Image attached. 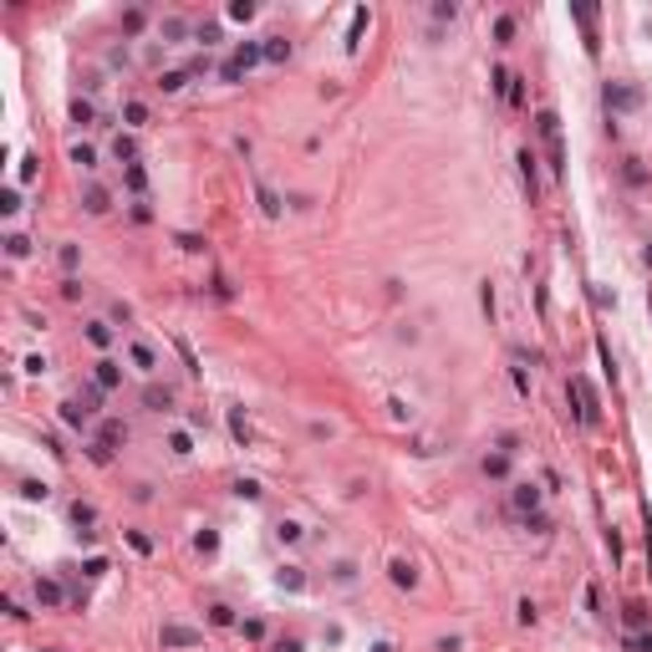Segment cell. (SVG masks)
<instances>
[{
  "instance_id": "10",
  "label": "cell",
  "mask_w": 652,
  "mask_h": 652,
  "mask_svg": "<svg viewBox=\"0 0 652 652\" xmlns=\"http://www.w3.org/2000/svg\"><path fill=\"white\" fill-rule=\"evenodd\" d=\"M255 199H260V214H265V220H280V194L265 179H255Z\"/></svg>"
},
{
  "instance_id": "12",
  "label": "cell",
  "mask_w": 652,
  "mask_h": 652,
  "mask_svg": "<svg viewBox=\"0 0 652 652\" xmlns=\"http://www.w3.org/2000/svg\"><path fill=\"white\" fill-rule=\"evenodd\" d=\"M61 601H67L61 581H46V576H41V581H36V606H61Z\"/></svg>"
},
{
  "instance_id": "38",
  "label": "cell",
  "mask_w": 652,
  "mask_h": 652,
  "mask_svg": "<svg viewBox=\"0 0 652 652\" xmlns=\"http://www.w3.org/2000/svg\"><path fill=\"white\" fill-rule=\"evenodd\" d=\"M87 459H92V464L102 469V464H113V449H107V444H97V439H92V444H87Z\"/></svg>"
},
{
  "instance_id": "20",
  "label": "cell",
  "mask_w": 652,
  "mask_h": 652,
  "mask_svg": "<svg viewBox=\"0 0 652 652\" xmlns=\"http://www.w3.org/2000/svg\"><path fill=\"white\" fill-rule=\"evenodd\" d=\"M622 179H627V189H647V168H642V158H622Z\"/></svg>"
},
{
  "instance_id": "26",
  "label": "cell",
  "mask_w": 652,
  "mask_h": 652,
  "mask_svg": "<svg viewBox=\"0 0 652 652\" xmlns=\"http://www.w3.org/2000/svg\"><path fill=\"white\" fill-rule=\"evenodd\" d=\"M280 586H286V591H306V571L301 566H280V576H275Z\"/></svg>"
},
{
  "instance_id": "6",
  "label": "cell",
  "mask_w": 652,
  "mask_h": 652,
  "mask_svg": "<svg viewBox=\"0 0 652 652\" xmlns=\"http://www.w3.org/2000/svg\"><path fill=\"white\" fill-rule=\"evenodd\" d=\"M92 382L102 387V393H113V387L123 382V367H118L113 357H97V362H92Z\"/></svg>"
},
{
  "instance_id": "27",
  "label": "cell",
  "mask_w": 652,
  "mask_h": 652,
  "mask_svg": "<svg viewBox=\"0 0 652 652\" xmlns=\"http://www.w3.org/2000/svg\"><path fill=\"white\" fill-rule=\"evenodd\" d=\"M72 163L92 173V168H97V148H92V143H72Z\"/></svg>"
},
{
  "instance_id": "41",
  "label": "cell",
  "mask_w": 652,
  "mask_h": 652,
  "mask_svg": "<svg viewBox=\"0 0 652 652\" xmlns=\"http://www.w3.org/2000/svg\"><path fill=\"white\" fill-rule=\"evenodd\" d=\"M102 398H107V393H102L97 382H87V387H82V403H87V413H97V403H102Z\"/></svg>"
},
{
  "instance_id": "15",
  "label": "cell",
  "mask_w": 652,
  "mask_h": 652,
  "mask_svg": "<svg viewBox=\"0 0 652 652\" xmlns=\"http://www.w3.org/2000/svg\"><path fill=\"white\" fill-rule=\"evenodd\" d=\"M143 403L153 408V413H168V408H173V393H168V387H158V382H148V387H143Z\"/></svg>"
},
{
  "instance_id": "44",
  "label": "cell",
  "mask_w": 652,
  "mask_h": 652,
  "mask_svg": "<svg viewBox=\"0 0 652 652\" xmlns=\"http://www.w3.org/2000/svg\"><path fill=\"white\" fill-rule=\"evenodd\" d=\"M515 617H520V627H535V617H540V612H535V601L525 596V601H520V606H515Z\"/></svg>"
},
{
  "instance_id": "1",
  "label": "cell",
  "mask_w": 652,
  "mask_h": 652,
  "mask_svg": "<svg viewBox=\"0 0 652 652\" xmlns=\"http://www.w3.org/2000/svg\"><path fill=\"white\" fill-rule=\"evenodd\" d=\"M260 61H265V41H240V46H234V56L220 67V77H225V82H240L250 67H260Z\"/></svg>"
},
{
  "instance_id": "37",
  "label": "cell",
  "mask_w": 652,
  "mask_h": 652,
  "mask_svg": "<svg viewBox=\"0 0 652 652\" xmlns=\"http://www.w3.org/2000/svg\"><path fill=\"white\" fill-rule=\"evenodd\" d=\"M6 255H11V260H26V255H31V240H26V234H11V240H6Z\"/></svg>"
},
{
  "instance_id": "62",
  "label": "cell",
  "mask_w": 652,
  "mask_h": 652,
  "mask_svg": "<svg viewBox=\"0 0 652 652\" xmlns=\"http://www.w3.org/2000/svg\"><path fill=\"white\" fill-rule=\"evenodd\" d=\"M642 260H647V265H652V245H647V250H642Z\"/></svg>"
},
{
  "instance_id": "29",
  "label": "cell",
  "mask_w": 652,
  "mask_h": 652,
  "mask_svg": "<svg viewBox=\"0 0 652 652\" xmlns=\"http://www.w3.org/2000/svg\"><path fill=\"white\" fill-rule=\"evenodd\" d=\"M72 123H77V127H87V123H97V107L87 102V97H72Z\"/></svg>"
},
{
  "instance_id": "31",
  "label": "cell",
  "mask_w": 652,
  "mask_h": 652,
  "mask_svg": "<svg viewBox=\"0 0 652 652\" xmlns=\"http://www.w3.org/2000/svg\"><path fill=\"white\" fill-rule=\"evenodd\" d=\"M123 118H127V127H143V123H148V107L133 97V102H123Z\"/></svg>"
},
{
  "instance_id": "35",
  "label": "cell",
  "mask_w": 652,
  "mask_h": 652,
  "mask_svg": "<svg viewBox=\"0 0 652 652\" xmlns=\"http://www.w3.org/2000/svg\"><path fill=\"white\" fill-rule=\"evenodd\" d=\"M56 260H61V270L72 275V270L82 265V250H77V245H61V250H56Z\"/></svg>"
},
{
  "instance_id": "16",
  "label": "cell",
  "mask_w": 652,
  "mask_h": 652,
  "mask_svg": "<svg viewBox=\"0 0 652 652\" xmlns=\"http://www.w3.org/2000/svg\"><path fill=\"white\" fill-rule=\"evenodd\" d=\"M484 474H489V479H510V449L484 453Z\"/></svg>"
},
{
  "instance_id": "36",
  "label": "cell",
  "mask_w": 652,
  "mask_h": 652,
  "mask_svg": "<svg viewBox=\"0 0 652 652\" xmlns=\"http://www.w3.org/2000/svg\"><path fill=\"white\" fill-rule=\"evenodd\" d=\"M184 82H189V67H184V72H163V77H158L163 92H184Z\"/></svg>"
},
{
  "instance_id": "17",
  "label": "cell",
  "mask_w": 652,
  "mask_h": 652,
  "mask_svg": "<svg viewBox=\"0 0 652 652\" xmlns=\"http://www.w3.org/2000/svg\"><path fill=\"white\" fill-rule=\"evenodd\" d=\"M520 179H525L530 199H535V189H540V173H535V153H530V148H520Z\"/></svg>"
},
{
  "instance_id": "5",
  "label": "cell",
  "mask_w": 652,
  "mask_h": 652,
  "mask_svg": "<svg viewBox=\"0 0 652 652\" xmlns=\"http://www.w3.org/2000/svg\"><path fill=\"white\" fill-rule=\"evenodd\" d=\"M163 647H199L204 632H194V627H179V622H163V632H158Z\"/></svg>"
},
{
  "instance_id": "4",
  "label": "cell",
  "mask_w": 652,
  "mask_h": 652,
  "mask_svg": "<svg viewBox=\"0 0 652 652\" xmlns=\"http://www.w3.org/2000/svg\"><path fill=\"white\" fill-rule=\"evenodd\" d=\"M540 510V484H530V479H520V484H510V515H535Z\"/></svg>"
},
{
  "instance_id": "56",
  "label": "cell",
  "mask_w": 652,
  "mask_h": 652,
  "mask_svg": "<svg viewBox=\"0 0 652 652\" xmlns=\"http://www.w3.org/2000/svg\"><path fill=\"white\" fill-rule=\"evenodd\" d=\"M387 408H393V418H398V423H408V418H413V408H408L403 398H393V403H387Z\"/></svg>"
},
{
  "instance_id": "9",
  "label": "cell",
  "mask_w": 652,
  "mask_h": 652,
  "mask_svg": "<svg viewBox=\"0 0 652 652\" xmlns=\"http://www.w3.org/2000/svg\"><path fill=\"white\" fill-rule=\"evenodd\" d=\"M647 622H652V612H647L642 601H627L622 606V627H627V632H647Z\"/></svg>"
},
{
  "instance_id": "22",
  "label": "cell",
  "mask_w": 652,
  "mask_h": 652,
  "mask_svg": "<svg viewBox=\"0 0 652 652\" xmlns=\"http://www.w3.org/2000/svg\"><path fill=\"white\" fill-rule=\"evenodd\" d=\"M87 341H92L97 352H107V346H113V326H107V321H87Z\"/></svg>"
},
{
  "instance_id": "23",
  "label": "cell",
  "mask_w": 652,
  "mask_h": 652,
  "mask_svg": "<svg viewBox=\"0 0 652 652\" xmlns=\"http://www.w3.org/2000/svg\"><path fill=\"white\" fill-rule=\"evenodd\" d=\"M535 127H540V138H546V143L560 138V118L551 113V107H540V113H535Z\"/></svg>"
},
{
  "instance_id": "48",
  "label": "cell",
  "mask_w": 652,
  "mask_h": 652,
  "mask_svg": "<svg viewBox=\"0 0 652 652\" xmlns=\"http://www.w3.org/2000/svg\"><path fill=\"white\" fill-rule=\"evenodd\" d=\"M20 494H26V499H46L51 489H46V484H41V479H20Z\"/></svg>"
},
{
  "instance_id": "47",
  "label": "cell",
  "mask_w": 652,
  "mask_h": 652,
  "mask_svg": "<svg viewBox=\"0 0 652 652\" xmlns=\"http://www.w3.org/2000/svg\"><path fill=\"white\" fill-rule=\"evenodd\" d=\"M240 632H245V642H260V637H265V622L250 617V622H240Z\"/></svg>"
},
{
  "instance_id": "33",
  "label": "cell",
  "mask_w": 652,
  "mask_h": 652,
  "mask_svg": "<svg viewBox=\"0 0 652 652\" xmlns=\"http://www.w3.org/2000/svg\"><path fill=\"white\" fill-rule=\"evenodd\" d=\"M230 433H234L240 444H250V423H245V413H240V408H230Z\"/></svg>"
},
{
  "instance_id": "2",
  "label": "cell",
  "mask_w": 652,
  "mask_h": 652,
  "mask_svg": "<svg viewBox=\"0 0 652 652\" xmlns=\"http://www.w3.org/2000/svg\"><path fill=\"white\" fill-rule=\"evenodd\" d=\"M571 398H576V423L596 428V418H601V403H596V387L586 382L581 372H571Z\"/></svg>"
},
{
  "instance_id": "39",
  "label": "cell",
  "mask_w": 652,
  "mask_h": 652,
  "mask_svg": "<svg viewBox=\"0 0 652 652\" xmlns=\"http://www.w3.org/2000/svg\"><path fill=\"white\" fill-rule=\"evenodd\" d=\"M275 535H280V540H286V546H296V540H301V535H306V530H301V525H296V520H280V525H275Z\"/></svg>"
},
{
  "instance_id": "43",
  "label": "cell",
  "mask_w": 652,
  "mask_h": 652,
  "mask_svg": "<svg viewBox=\"0 0 652 652\" xmlns=\"http://www.w3.org/2000/svg\"><path fill=\"white\" fill-rule=\"evenodd\" d=\"M525 530H535V535H551V515H525Z\"/></svg>"
},
{
  "instance_id": "42",
  "label": "cell",
  "mask_w": 652,
  "mask_h": 652,
  "mask_svg": "<svg viewBox=\"0 0 652 652\" xmlns=\"http://www.w3.org/2000/svg\"><path fill=\"white\" fill-rule=\"evenodd\" d=\"M494 41H515V15H499L494 20Z\"/></svg>"
},
{
  "instance_id": "54",
  "label": "cell",
  "mask_w": 652,
  "mask_h": 652,
  "mask_svg": "<svg viewBox=\"0 0 652 652\" xmlns=\"http://www.w3.org/2000/svg\"><path fill=\"white\" fill-rule=\"evenodd\" d=\"M194 546H199V551H220V535H214V530H199V540H194Z\"/></svg>"
},
{
  "instance_id": "46",
  "label": "cell",
  "mask_w": 652,
  "mask_h": 652,
  "mask_svg": "<svg viewBox=\"0 0 652 652\" xmlns=\"http://www.w3.org/2000/svg\"><path fill=\"white\" fill-rule=\"evenodd\" d=\"M505 102H510V107H525V82H520V77H510V92H505Z\"/></svg>"
},
{
  "instance_id": "21",
  "label": "cell",
  "mask_w": 652,
  "mask_h": 652,
  "mask_svg": "<svg viewBox=\"0 0 652 652\" xmlns=\"http://www.w3.org/2000/svg\"><path fill=\"white\" fill-rule=\"evenodd\" d=\"M113 158H118V163H138V138L118 133V138H113Z\"/></svg>"
},
{
  "instance_id": "50",
  "label": "cell",
  "mask_w": 652,
  "mask_h": 652,
  "mask_svg": "<svg viewBox=\"0 0 652 652\" xmlns=\"http://www.w3.org/2000/svg\"><path fill=\"white\" fill-rule=\"evenodd\" d=\"M127 546H133L138 556H148V551H153V540H148V535H138V530H127Z\"/></svg>"
},
{
  "instance_id": "58",
  "label": "cell",
  "mask_w": 652,
  "mask_h": 652,
  "mask_svg": "<svg viewBox=\"0 0 652 652\" xmlns=\"http://www.w3.org/2000/svg\"><path fill=\"white\" fill-rule=\"evenodd\" d=\"M31 179H36V158L26 153V158H20V184H31Z\"/></svg>"
},
{
  "instance_id": "53",
  "label": "cell",
  "mask_w": 652,
  "mask_h": 652,
  "mask_svg": "<svg viewBox=\"0 0 652 652\" xmlns=\"http://www.w3.org/2000/svg\"><path fill=\"white\" fill-rule=\"evenodd\" d=\"M194 36H199V41H204V46H214V41H220V26H214V20H204V26H199V31H194Z\"/></svg>"
},
{
  "instance_id": "7",
  "label": "cell",
  "mask_w": 652,
  "mask_h": 652,
  "mask_svg": "<svg viewBox=\"0 0 652 652\" xmlns=\"http://www.w3.org/2000/svg\"><path fill=\"white\" fill-rule=\"evenodd\" d=\"M387 576H393V586H403V591H413V586H418V571H413L408 556H393V560H387Z\"/></svg>"
},
{
  "instance_id": "25",
  "label": "cell",
  "mask_w": 652,
  "mask_h": 652,
  "mask_svg": "<svg viewBox=\"0 0 652 652\" xmlns=\"http://www.w3.org/2000/svg\"><path fill=\"white\" fill-rule=\"evenodd\" d=\"M265 61H275V67H280V61H291V41L286 36H265Z\"/></svg>"
},
{
  "instance_id": "32",
  "label": "cell",
  "mask_w": 652,
  "mask_h": 652,
  "mask_svg": "<svg viewBox=\"0 0 652 652\" xmlns=\"http://www.w3.org/2000/svg\"><path fill=\"white\" fill-rule=\"evenodd\" d=\"M546 153H551V173L560 179V173H566V148H560V138H551V143H546Z\"/></svg>"
},
{
  "instance_id": "14",
  "label": "cell",
  "mask_w": 652,
  "mask_h": 652,
  "mask_svg": "<svg viewBox=\"0 0 652 652\" xmlns=\"http://www.w3.org/2000/svg\"><path fill=\"white\" fill-rule=\"evenodd\" d=\"M97 444H107V449H118V444H127V428H123L118 418H102V428H97Z\"/></svg>"
},
{
  "instance_id": "60",
  "label": "cell",
  "mask_w": 652,
  "mask_h": 652,
  "mask_svg": "<svg viewBox=\"0 0 652 652\" xmlns=\"http://www.w3.org/2000/svg\"><path fill=\"white\" fill-rule=\"evenodd\" d=\"M275 652H301V642H296V637H280V642H275Z\"/></svg>"
},
{
  "instance_id": "34",
  "label": "cell",
  "mask_w": 652,
  "mask_h": 652,
  "mask_svg": "<svg viewBox=\"0 0 652 652\" xmlns=\"http://www.w3.org/2000/svg\"><path fill=\"white\" fill-rule=\"evenodd\" d=\"M622 647H627V652H652V632H627Z\"/></svg>"
},
{
  "instance_id": "11",
  "label": "cell",
  "mask_w": 652,
  "mask_h": 652,
  "mask_svg": "<svg viewBox=\"0 0 652 652\" xmlns=\"http://www.w3.org/2000/svg\"><path fill=\"white\" fill-rule=\"evenodd\" d=\"M127 362H133L138 372H153V367H158V357H153V346H148V341H127Z\"/></svg>"
},
{
  "instance_id": "3",
  "label": "cell",
  "mask_w": 652,
  "mask_h": 652,
  "mask_svg": "<svg viewBox=\"0 0 652 652\" xmlns=\"http://www.w3.org/2000/svg\"><path fill=\"white\" fill-rule=\"evenodd\" d=\"M601 102H606V113H632V107H642V92L632 82H606Z\"/></svg>"
},
{
  "instance_id": "61",
  "label": "cell",
  "mask_w": 652,
  "mask_h": 652,
  "mask_svg": "<svg viewBox=\"0 0 652 652\" xmlns=\"http://www.w3.org/2000/svg\"><path fill=\"white\" fill-rule=\"evenodd\" d=\"M372 652H393V647H387V642H377V647H372Z\"/></svg>"
},
{
  "instance_id": "52",
  "label": "cell",
  "mask_w": 652,
  "mask_h": 652,
  "mask_svg": "<svg viewBox=\"0 0 652 652\" xmlns=\"http://www.w3.org/2000/svg\"><path fill=\"white\" fill-rule=\"evenodd\" d=\"M459 15V6H453V0H439V6H433V20H453Z\"/></svg>"
},
{
  "instance_id": "49",
  "label": "cell",
  "mask_w": 652,
  "mask_h": 652,
  "mask_svg": "<svg viewBox=\"0 0 652 652\" xmlns=\"http://www.w3.org/2000/svg\"><path fill=\"white\" fill-rule=\"evenodd\" d=\"M168 449H173V453H179V459H184V453L194 449V439H189V433L179 428V433H173V439H168Z\"/></svg>"
},
{
  "instance_id": "40",
  "label": "cell",
  "mask_w": 652,
  "mask_h": 652,
  "mask_svg": "<svg viewBox=\"0 0 652 652\" xmlns=\"http://www.w3.org/2000/svg\"><path fill=\"white\" fill-rule=\"evenodd\" d=\"M209 622H214V627H234V612H230L225 601H214V606H209Z\"/></svg>"
},
{
  "instance_id": "55",
  "label": "cell",
  "mask_w": 652,
  "mask_h": 652,
  "mask_svg": "<svg viewBox=\"0 0 652 652\" xmlns=\"http://www.w3.org/2000/svg\"><path fill=\"white\" fill-rule=\"evenodd\" d=\"M61 296L77 301V296H82V280H77V275H67V280H61Z\"/></svg>"
},
{
  "instance_id": "28",
  "label": "cell",
  "mask_w": 652,
  "mask_h": 652,
  "mask_svg": "<svg viewBox=\"0 0 652 652\" xmlns=\"http://www.w3.org/2000/svg\"><path fill=\"white\" fill-rule=\"evenodd\" d=\"M123 179H127V189H133V194H143L148 189V168L143 163H123Z\"/></svg>"
},
{
  "instance_id": "24",
  "label": "cell",
  "mask_w": 652,
  "mask_h": 652,
  "mask_svg": "<svg viewBox=\"0 0 652 652\" xmlns=\"http://www.w3.org/2000/svg\"><path fill=\"white\" fill-rule=\"evenodd\" d=\"M72 525H77V535H82V530H92V525H97V510H92V505H87V499H77V505H72Z\"/></svg>"
},
{
  "instance_id": "8",
  "label": "cell",
  "mask_w": 652,
  "mask_h": 652,
  "mask_svg": "<svg viewBox=\"0 0 652 652\" xmlns=\"http://www.w3.org/2000/svg\"><path fill=\"white\" fill-rule=\"evenodd\" d=\"M367 20H372V11H367V6H357V11H352V20H346V51H352V56H357V46H362Z\"/></svg>"
},
{
  "instance_id": "18",
  "label": "cell",
  "mask_w": 652,
  "mask_h": 652,
  "mask_svg": "<svg viewBox=\"0 0 652 652\" xmlns=\"http://www.w3.org/2000/svg\"><path fill=\"white\" fill-rule=\"evenodd\" d=\"M158 36L173 46V41H184V36H189V20H179V15H163V20H158Z\"/></svg>"
},
{
  "instance_id": "45",
  "label": "cell",
  "mask_w": 652,
  "mask_h": 652,
  "mask_svg": "<svg viewBox=\"0 0 652 652\" xmlns=\"http://www.w3.org/2000/svg\"><path fill=\"white\" fill-rule=\"evenodd\" d=\"M230 20H255V0H234V6H230Z\"/></svg>"
},
{
  "instance_id": "13",
  "label": "cell",
  "mask_w": 652,
  "mask_h": 652,
  "mask_svg": "<svg viewBox=\"0 0 652 652\" xmlns=\"http://www.w3.org/2000/svg\"><path fill=\"white\" fill-rule=\"evenodd\" d=\"M82 209H87V214H107V209H113V204H107V189H102V184H87Z\"/></svg>"
},
{
  "instance_id": "19",
  "label": "cell",
  "mask_w": 652,
  "mask_h": 652,
  "mask_svg": "<svg viewBox=\"0 0 652 652\" xmlns=\"http://www.w3.org/2000/svg\"><path fill=\"white\" fill-rule=\"evenodd\" d=\"M143 26H148V11L143 6H127L123 11V36H143Z\"/></svg>"
},
{
  "instance_id": "59",
  "label": "cell",
  "mask_w": 652,
  "mask_h": 652,
  "mask_svg": "<svg viewBox=\"0 0 652 652\" xmlns=\"http://www.w3.org/2000/svg\"><path fill=\"white\" fill-rule=\"evenodd\" d=\"M15 209H20V194L11 189V194H6V199H0V214H15Z\"/></svg>"
},
{
  "instance_id": "30",
  "label": "cell",
  "mask_w": 652,
  "mask_h": 652,
  "mask_svg": "<svg viewBox=\"0 0 652 652\" xmlns=\"http://www.w3.org/2000/svg\"><path fill=\"white\" fill-rule=\"evenodd\" d=\"M87 418H92L87 408H77V403H61V423H67V428H87Z\"/></svg>"
},
{
  "instance_id": "51",
  "label": "cell",
  "mask_w": 652,
  "mask_h": 652,
  "mask_svg": "<svg viewBox=\"0 0 652 652\" xmlns=\"http://www.w3.org/2000/svg\"><path fill=\"white\" fill-rule=\"evenodd\" d=\"M234 494H240V499H260V484L255 479H234Z\"/></svg>"
},
{
  "instance_id": "57",
  "label": "cell",
  "mask_w": 652,
  "mask_h": 652,
  "mask_svg": "<svg viewBox=\"0 0 652 652\" xmlns=\"http://www.w3.org/2000/svg\"><path fill=\"white\" fill-rule=\"evenodd\" d=\"M510 377H515V387H520V393L530 398V377H525V367H510Z\"/></svg>"
}]
</instances>
